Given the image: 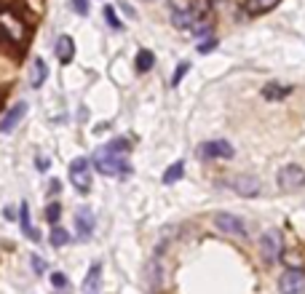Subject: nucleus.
I'll return each mask as SVG.
<instances>
[{
  "label": "nucleus",
  "mask_w": 305,
  "mask_h": 294,
  "mask_svg": "<svg viewBox=\"0 0 305 294\" xmlns=\"http://www.w3.org/2000/svg\"><path fill=\"white\" fill-rule=\"evenodd\" d=\"M217 48V40L214 38H203V40L198 43V54H212Z\"/></svg>",
  "instance_id": "nucleus-26"
},
{
  "label": "nucleus",
  "mask_w": 305,
  "mask_h": 294,
  "mask_svg": "<svg viewBox=\"0 0 305 294\" xmlns=\"http://www.w3.org/2000/svg\"><path fill=\"white\" fill-rule=\"evenodd\" d=\"M75 230H78V238H81V241H89L91 238V233H94V214H91L89 206H83V208L75 212Z\"/></svg>",
  "instance_id": "nucleus-10"
},
{
  "label": "nucleus",
  "mask_w": 305,
  "mask_h": 294,
  "mask_svg": "<svg viewBox=\"0 0 305 294\" xmlns=\"http://www.w3.org/2000/svg\"><path fill=\"white\" fill-rule=\"evenodd\" d=\"M214 225H217V230H222V233H228V236H246L244 220L236 214H217Z\"/></svg>",
  "instance_id": "nucleus-8"
},
{
  "label": "nucleus",
  "mask_w": 305,
  "mask_h": 294,
  "mask_svg": "<svg viewBox=\"0 0 305 294\" xmlns=\"http://www.w3.org/2000/svg\"><path fill=\"white\" fill-rule=\"evenodd\" d=\"M105 19H107V24H110L113 30H123L121 19L115 16V8H113V6H105Z\"/></svg>",
  "instance_id": "nucleus-25"
},
{
  "label": "nucleus",
  "mask_w": 305,
  "mask_h": 294,
  "mask_svg": "<svg viewBox=\"0 0 305 294\" xmlns=\"http://www.w3.org/2000/svg\"><path fill=\"white\" fill-rule=\"evenodd\" d=\"M260 252H262V262H265V265L278 262L281 252H284V238H281V230H265L262 238H260Z\"/></svg>",
  "instance_id": "nucleus-2"
},
{
  "label": "nucleus",
  "mask_w": 305,
  "mask_h": 294,
  "mask_svg": "<svg viewBox=\"0 0 305 294\" xmlns=\"http://www.w3.org/2000/svg\"><path fill=\"white\" fill-rule=\"evenodd\" d=\"M6 220H9V222L19 220V216H17V208H14V206H6Z\"/></svg>",
  "instance_id": "nucleus-31"
},
{
  "label": "nucleus",
  "mask_w": 305,
  "mask_h": 294,
  "mask_svg": "<svg viewBox=\"0 0 305 294\" xmlns=\"http://www.w3.org/2000/svg\"><path fill=\"white\" fill-rule=\"evenodd\" d=\"M292 94V86H284V83H268V86L262 88V96L268 99V102H278V99H286Z\"/></svg>",
  "instance_id": "nucleus-16"
},
{
  "label": "nucleus",
  "mask_w": 305,
  "mask_h": 294,
  "mask_svg": "<svg viewBox=\"0 0 305 294\" xmlns=\"http://www.w3.org/2000/svg\"><path fill=\"white\" fill-rule=\"evenodd\" d=\"M195 152H198V158H203V160H220V158L230 160L233 156H236L233 144L225 142V139H209V142L198 144V150H195Z\"/></svg>",
  "instance_id": "nucleus-5"
},
{
  "label": "nucleus",
  "mask_w": 305,
  "mask_h": 294,
  "mask_svg": "<svg viewBox=\"0 0 305 294\" xmlns=\"http://www.w3.org/2000/svg\"><path fill=\"white\" fill-rule=\"evenodd\" d=\"M51 286L54 289H67V276L65 273H51Z\"/></svg>",
  "instance_id": "nucleus-27"
},
{
  "label": "nucleus",
  "mask_w": 305,
  "mask_h": 294,
  "mask_svg": "<svg viewBox=\"0 0 305 294\" xmlns=\"http://www.w3.org/2000/svg\"><path fill=\"white\" fill-rule=\"evenodd\" d=\"M59 190H62V184H59V180H54V182L49 184V192H51V196H57Z\"/></svg>",
  "instance_id": "nucleus-33"
},
{
  "label": "nucleus",
  "mask_w": 305,
  "mask_h": 294,
  "mask_svg": "<svg viewBox=\"0 0 305 294\" xmlns=\"http://www.w3.org/2000/svg\"><path fill=\"white\" fill-rule=\"evenodd\" d=\"M57 59L62 62V64H70V62L75 59V43L70 35H62L57 40Z\"/></svg>",
  "instance_id": "nucleus-12"
},
{
  "label": "nucleus",
  "mask_w": 305,
  "mask_h": 294,
  "mask_svg": "<svg viewBox=\"0 0 305 294\" xmlns=\"http://www.w3.org/2000/svg\"><path fill=\"white\" fill-rule=\"evenodd\" d=\"M99 286H102V265L94 262L86 273V281H83V294H99Z\"/></svg>",
  "instance_id": "nucleus-11"
},
{
  "label": "nucleus",
  "mask_w": 305,
  "mask_h": 294,
  "mask_svg": "<svg viewBox=\"0 0 305 294\" xmlns=\"http://www.w3.org/2000/svg\"><path fill=\"white\" fill-rule=\"evenodd\" d=\"M281 294H305V273L302 270H286L278 281Z\"/></svg>",
  "instance_id": "nucleus-7"
},
{
  "label": "nucleus",
  "mask_w": 305,
  "mask_h": 294,
  "mask_svg": "<svg viewBox=\"0 0 305 294\" xmlns=\"http://www.w3.org/2000/svg\"><path fill=\"white\" fill-rule=\"evenodd\" d=\"M155 64V56H153V51L150 48H139L137 51V59H134V67H137V72H150Z\"/></svg>",
  "instance_id": "nucleus-17"
},
{
  "label": "nucleus",
  "mask_w": 305,
  "mask_h": 294,
  "mask_svg": "<svg viewBox=\"0 0 305 294\" xmlns=\"http://www.w3.org/2000/svg\"><path fill=\"white\" fill-rule=\"evenodd\" d=\"M62 216V204L59 200H51L49 206H46V222H51V225H57Z\"/></svg>",
  "instance_id": "nucleus-23"
},
{
  "label": "nucleus",
  "mask_w": 305,
  "mask_h": 294,
  "mask_svg": "<svg viewBox=\"0 0 305 294\" xmlns=\"http://www.w3.org/2000/svg\"><path fill=\"white\" fill-rule=\"evenodd\" d=\"M19 225H22V233H25L30 241H41V233L30 225V206H27V200H22V204H19Z\"/></svg>",
  "instance_id": "nucleus-13"
},
{
  "label": "nucleus",
  "mask_w": 305,
  "mask_h": 294,
  "mask_svg": "<svg viewBox=\"0 0 305 294\" xmlns=\"http://www.w3.org/2000/svg\"><path fill=\"white\" fill-rule=\"evenodd\" d=\"M70 182L78 192H89L91 190V160L89 158H75L70 164Z\"/></svg>",
  "instance_id": "nucleus-4"
},
{
  "label": "nucleus",
  "mask_w": 305,
  "mask_h": 294,
  "mask_svg": "<svg viewBox=\"0 0 305 294\" xmlns=\"http://www.w3.org/2000/svg\"><path fill=\"white\" fill-rule=\"evenodd\" d=\"M30 260H33V270H35L38 276L49 270V265H46V260H43V257H38V254H33V257H30Z\"/></svg>",
  "instance_id": "nucleus-28"
},
{
  "label": "nucleus",
  "mask_w": 305,
  "mask_h": 294,
  "mask_svg": "<svg viewBox=\"0 0 305 294\" xmlns=\"http://www.w3.org/2000/svg\"><path fill=\"white\" fill-rule=\"evenodd\" d=\"M190 14H193V19H209V14H212V3H209V0H193Z\"/></svg>",
  "instance_id": "nucleus-20"
},
{
  "label": "nucleus",
  "mask_w": 305,
  "mask_h": 294,
  "mask_svg": "<svg viewBox=\"0 0 305 294\" xmlns=\"http://www.w3.org/2000/svg\"><path fill=\"white\" fill-rule=\"evenodd\" d=\"M73 11L78 16H86L89 14V0H73Z\"/></svg>",
  "instance_id": "nucleus-29"
},
{
  "label": "nucleus",
  "mask_w": 305,
  "mask_h": 294,
  "mask_svg": "<svg viewBox=\"0 0 305 294\" xmlns=\"http://www.w3.org/2000/svg\"><path fill=\"white\" fill-rule=\"evenodd\" d=\"M25 115H27V102H19V104H14L11 110L6 112L3 118H0V131H3V134H11V131L17 128L22 120H25Z\"/></svg>",
  "instance_id": "nucleus-9"
},
{
  "label": "nucleus",
  "mask_w": 305,
  "mask_h": 294,
  "mask_svg": "<svg viewBox=\"0 0 305 294\" xmlns=\"http://www.w3.org/2000/svg\"><path fill=\"white\" fill-rule=\"evenodd\" d=\"M121 11H123V14H126V16H131V19H134V16H137V11H134V8H131V6H126V3H123V0H121Z\"/></svg>",
  "instance_id": "nucleus-32"
},
{
  "label": "nucleus",
  "mask_w": 305,
  "mask_h": 294,
  "mask_svg": "<svg viewBox=\"0 0 305 294\" xmlns=\"http://www.w3.org/2000/svg\"><path fill=\"white\" fill-rule=\"evenodd\" d=\"M46 78H49V67H46V62L38 56V59L33 62V67H30V86H33V88H41L43 83H46Z\"/></svg>",
  "instance_id": "nucleus-14"
},
{
  "label": "nucleus",
  "mask_w": 305,
  "mask_h": 294,
  "mask_svg": "<svg viewBox=\"0 0 305 294\" xmlns=\"http://www.w3.org/2000/svg\"><path fill=\"white\" fill-rule=\"evenodd\" d=\"M187 67H190V62H179L177 64V70H174V75H171V86H179V83H182V78L187 75Z\"/></svg>",
  "instance_id": "nucleus-24"
},
{
  "label": "nucleus",
  "mask_w": 305,
  "mask_h": 294,
  "mask_svg": "<svg viewBox=\"0 0 305 294\" xmlns=\"http://www.w3.org/2000/svg\"><path fill=\"white\" fill-rule=\"evenodd\" d=\"M278 3H281V0H246V3H244V8H246V14H249V16H260V14H268V11H273Z\"/></svg>",
  "instance_id": "nucleus-15"
},
{
  "label": "nucleus",
  "mask_w": 305,
  "mask_h": 294,
  "mask_svg": "<svg viewBox=\"0 0 305 294\" xmlns=\"http://www.w3.org/2000/svg\"><path fill=\"white\" fill-rule=\"evenodd\" d=\"M276 180H278V188L284 192H297V190L305 188V168L297 166V164H286V166H281Z\"/></svg>",
  "instance_id": "nucleus-3"
},
{
  "label": "nucleus",
  "mask_w": 305,
  "mask_h": 294,
  "mask_svg": "<svg viewBox=\"0 0 305 294\" xmlns=\"http://www.w3.org/2000/svg\"><path fill=\"white\" fill-rule=\"evenodd\" d=\"M230 188L238 192V196H244V198H257L262 192V182L257 180V176L252 174H236L230 180Z\"/></svg>",
  "instance_id": "nucleus-6"
},
{
  "label": "nucleus",
  "mask_w": 305,
  "mask_h": 294,
  "mask_svg": "<svg viewBox=\"0 0 305 294\" xmlns=\"http://www.w3.org/2000/svg\"><path fill=\"white\" fill-rule=\"evenodd\" d=\"M129 147H131L129 139H123V136L107 142L105 147H99V150L94 152V168L105 176H121V180H126L131 174Z\"/></svg>",
  "instance_id": "nucleus-1"
},
{
  "label": "nucleus",
  "mask_w": 305,
  "mask_h": 294,
  "mask_svg": "<svg viewBox=\"0 0 305 294\" xmlns=\"http://www.w3.org/2000/svg\"><path fill=\"white\" fill-rule=\"evenodd\" d=\"M182 174H185V164L177 160V164H171L166 172H163V184H174L177 180H182Z\"/></svg>",
  "instance_id": "nucleus-19"
},
{
  "label": "nucleus",
  "mask_w": 305,
  "mask_h": 294,
  "mask_svg": "<svg viewBox=\"0 0 305 294\" xmlns=\"http://www.w3.org/2000/svg\"><path fill=\"white\" fill-rule=\"evenodd\" d=\"M161 278H163L161 265H158V260H153L150 265H147V284H150V286H161Z\"/></svg>",
  "instance_id": "nucleus-22"
},
{
  "label": "nucleus",
  "mask_w": 305,
  "mask_h": 294,
  "mask_svg": "<svg viewBox=\"0 0 305 294\" xmlns=\"http://www.w3.org/2000/svg\"><path fill=\"white\" fill-rule=\"evenodd\" d=\"M193 14H190V8H182V11H174L171 14V24H174L177 30H182V32H187V30L193 27Z\"/></svg>",
  "instance_id": "nucleus-18"
},
{
  "label": "nucleus",
  "mask_w": 305,
  "mask_h": 294,
  "mask_svg": "<svg viewBox=\"0 0 305 294\" xmlns=\"http://www.w3.org/2000/svg\"><path fill=\"white\" fill-rule=\"evenodd\" d=\"M49 166H51L49 158H41V156L35 158V168H38V172H49Z\"/></svg>",
  "instance_id": "nucleus-30"
},
{
  "label": "nucleus",
  "mask_w": 305,
  "mask_h": 294,
  "mask_svg": "<svg viewBox=\"0 0 305 294\" xmlns=\"http://www.w3.org/2000/svg\"><path fill=\"white\" fill-rule=\"evenodd\" d=\"M67 244H70V233L65 228L54 225V230H51V246H54V249H62V246H67Z\"/></svg>",
  "instance_id": "nucleus-21"
}]
</instances>
